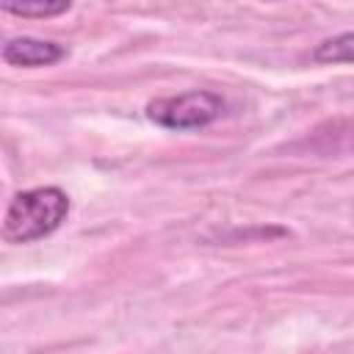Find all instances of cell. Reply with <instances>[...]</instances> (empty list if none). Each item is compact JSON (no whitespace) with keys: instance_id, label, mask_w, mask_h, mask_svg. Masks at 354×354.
I'll list each match as a JSON object with an SVG mask.
<instances>
[{"instance_id":"cell-1","label":"cell","mask_w":354,"mask_h":354,"mask_svg":"<svg viewBox=\"0 0 354 354\" xmlns=\"http://www.w3.org/2000/svg\"><path fill=\"white\" fill-rule=\"evenodd\" d=\"M69 213V196L55 188H30L17 194L8 202L6 221H3V235L11 243H30L39 241L61 227V221Z\"/></svg>"},{"instance_id":"cell-3","label":"cell","mask_w":354,"mask_h":354,"mask_svg":"<svg viewBox=\"0 0 354 354\" xmlns=\"http://www.w3.org/2000/svg\"><path fill=\"white\" fill-rule=\"evenodd\" d=\"M66 50L55 41L36 39V36H17L3 44V61L8 66H50L58 64Z\"/></svg>"},{"instance_id":"cell-4","label":"cell","mask_w":354,"mask_h":354,"mask_svg":"<svg viewBox=\"0 0 354 354\" xmlns=\"http://www.w3.org/2000/svg\"><path fill=\"white\" fill-rule=\"evenodd\" d=\"M313 61L318 64H354V30L324 39L313 50Z\"/></svg>"},{"instance_id":"cell-5","label":"cell","mask_w":354,"mask_h":354,"mask_svg":"<svg viewBox=\"0 0 354 354\" xmlns=\"http://www.w3.org/2000/svg\"><path fill=\"white\" fill-rule=\"evenodd\" d=\"M72 3L66 0H39V3H3V11L17 14V17H58L66 14Z\"/></svg>"},{"instance_id":"cell-2","label":"cell","mask_w":354,"mask_h":354,"mask_svg":"<svg viewBox=\"0 0 354 354\" xmlns=\"http://www.w3.org/2000/svg\"><path fill=\"white\" fill-rule=\"evenodd\" d=\"M224 113V100L213 91L194 88L174 97H158L147 105V116L166 130H199Z\"/></svg>"}]
</instances>
